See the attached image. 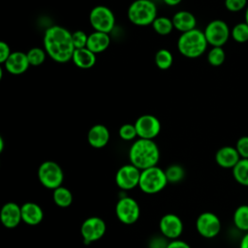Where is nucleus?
I'll use <instances>...</instances> for the list:
<instances>
[{
    "instance_id": "obj_1",
    "label": "nucleus",
    "mask_w": 248,
    "mask_h": 248,
    "mask_svg": "<svg viewBox=\"0 0 248 248\" xmlns=\"http://www.w3.org/2000/svg\"><path fill=\"white\" fill-rule=\"evenodd\" d=\"M44 48L49 58L57 63H67L72 60L75 46L72 33L60 25L46 28L44 34Z\"/></svg>"
},
{
    "instance_id": "obj_2",
    "label": "nucleus",
    "mask_w": 248,
    "mask_h": 248,
    "mask_svg": "<svg viewBox=\"0 0 248 248\" xmlns=\"http://www.w3.org/2000/svg\"><path fill=\"white\" fill-rule=\"evenodd\" d=\"M128 156L130 163L142 170L157 166L160 150L154 140L138 139L130 146Z\"/></svg>"
},
{
    "instance_id": "obj_3",
    "label": "nucleus",
    "mask_w": 248,
    "mask_h": 248,
    "mask_svg": "<svg viewBox=\"0 0 248 248\" xmlns=\"http://www.w3.org/2000/svg\"><path fill=\"white\" fill-rule=\"evenodd\" d=\"M207 46L203 31L198 28L181 33L177 40L178 51L187 58L200 57L205 52Z\"/></svg>"
},
{
    "instance_id": "obj_4",
    "label": "nucleus",
    "mask_w": 248,
    "mask_h": 248,
    "mask_svg": "<svg viewBox=\"0 0 248 248\" xmlns=\"http://www.w3.org/2000/svg\"><path fill=\"white\" fill-rule=\"evenodd\" d=\"M127 16L134 25H151L158 16L157 6L152 0H135L128 8Z\"/></svg>"
},
{
    "instance_id": "obj_5",
    "label": "nucleus",
    "mask_w": 248,
    "mask_h": 248,
    "mask_svg": "<svg viewBox=\"0 0 248 248\" xmlns=\"http://www.w3.org/2000/svg\"><path fill=\"white\" fill-rule=\"evenodd\" d=\"M168 183L165 170L158 166L140 171L139 187L145 194H157L161 192Z\"/></svg>"
},
{
    "instance_id": "obj_6",
    "label": "nucleus",
    "mask_w": 248,
    "mask_h": 248,
    "mask_svg": "<svg viewBox=\"0 0 248 248\" xmlns=\"http://www.w3.org/2000/svg\"><path fill=\"white\" fill-rule=\"evenodd\" d=\"M38 178L45 188L54 190L62 186L64 181V172L59 164L54 161L47 160L39 166Z\"/></svg>"
},
{
    "instance_id": "obj_7",
    "label": "nucleus",
    "mask_w": 248,
    "mask_h": 248,
    "mask_svg": "<svg viewBox=\"0 0 248 248\" xmlns=\"http://www.w3.org/2000/svg\"><path fill=\"white\" fill-rule=\"evenodd\" d=\"M89 23L94 31L109 34L115 26V16L113 12L107 6H95L89 13Z\"/></svg>"
},
{
    "instance_id": "obj_8",
    "label": "nucleus",
    "mask_w": 248,
    "mask_h": 248,
    "mask_svg": "<svg viewBox=\"0 0 248 248\" xmlns=\"http://www.w3.org/2000/svg\"><path fill=\"white\" fill-rule=\"evenodd\" d=\"M205 39L211 46H223L231 36V29L222 19H213L203 30Z\"/></svg>"
},
{
    "instance_id": "obj_9",
    "label": "nucleus",
    "mask_w": 248,
    "mask_h": 248,
    "mask_svg": "<svg viewBox=\"0 0 248 248\" xmlns=\"http://www.w3.org/2000/svg\"><path fill=\"white\" fill-rule=\"evenodd\" d=\"M115 214L121 223L132 225L139 220L140 207L135 199L131 197H123L116 202Z\"/></svg>"
},
{
    "instance_id": "obj_10",
    "label": "nucleus",
    "mask_w": 248,
    "mask_h": 248,
    "mask_svg": "<svg viewBox=\"0 0 248 248\" xmlns=\"http://www.w3.org/2000/svg\"><path fill=\"white\" fill-rule=\"evenodd\" d=\"M221 221L213 212H202L196 220L197 232L204 238H213L217 236L221 231Z\"/></svg>"
},
{
    "instance_id": "obj_11",
    "label": "nucleus",
    "mask_w": 248,
    "mask_h": 248,
    "mask_svg": "<svg viewBox=\"0 0 248 248\" xmlns=\"http://www.w3.org/2000/svg\"><path fill=\"white\" fill-rule=\"evenodd\" d=\"M107 231L105 221L98 216L86 218L80 226V234L85 243H92L101 239Z\"/></svg>"
},
{
    "instance_id": "obj_12",
    "label": "nucleus",
    "mask_w": 248,
    "mask_h": 248,
    "mask_svg": "<svg viewBox=\"0 0 248 248\" xmlns=\"http://www.w3.org/2000/svg\"><path fill=\"white\" fill-rule=\"evenodd\" d=\"M134 124L139 139L154 140L161 132V122L153 114H142L137 118Z\"/></svg>"
},
{
    "instance_id": "obj_13",
    "label": "nucleus",
    "mask_w": 248,
    "mask_h": 248,
    "mask_svg": "<svg viewBox=\"0 0 248 248\" xmlns=\"http://www.w3.org/2000/svg\"><path fill=\"white\" fill-rule=\"evenodd\" d=\"M140 170L135 167L134 165L126 164L121 166L115 174V183L116 185L124 191L132 190L136 187H139Z\"/></svg>"
},
{
    "instance_id": "obj_14",
    "label": "nucleus",
    "mask_w": 248,
    "mask_h": 248,
    "mask_svg": "<svg viewBox=\"0 0 248 248\" xmlns=\"http://www.w3.org/2000/svg\"><path fill=\"white\" fill-rule=\"evenodd\" d=\"M159 230L164 237L170 240L177 239L183 232V222L176 214L168 213L161 217Z\"/></svg>"
},
{
    "instance_id": "obj_15",
    "label": "nucleus",
    "mask_w": 248,
    "mask_h": 248,
    "mask_svg": "<svg viewBox=\"0 0 248 248\" xmlns=\"http://www.w3.org/2000/svg\"><path fill=\"white\" fill-rule=\"evenodd\" d=\"M22 221L21 206L15 202L4 203L0 209V222L7 229H14Z\"/></svg>"
},
{
    "instance_id": "obj_16",
    "label": "nucleus",
    "mask_w": 248,
    "mask_h": 248,
    "mask_svg": "<svg viewBox=\"0 0 248 248\" xmlns=\"http://www.w3.org/2000/svg\"><path fill=\"white\" fill-rule=\"evenodd\" d=\"M3 65L8 73H10L11 75L18 76L24 74L28 70L30 63L25 52L16 50L11 53V55Z\"/></svg>"
},
{
    "instance_id": "obj_17",
    "label": "nucleus",
    "mask_w": 248,
    "mask_h": 248,
    "mask_svg": "<svg viewBox=\"0 0 248 248\" xmlns=\"http://www.w3.org/2000/svg\"><path fill=\"white\" fill-rule=\"evenodd\" d=\"M109 139V130L103 124H95L88 130L87 141L93 148L100 149L105 147L108 143Z\"/></svg>"
},
{
    "instance_id": "obj_18",
    "label": "nucleus",
    "mask_w": 248,
    "mask_h": 248,
    "mask_svg": "<svg viewBox=\"0 0 248 248\" xmlns=\"http://www.w3.org/2000/svg\"><path fill=\"white\" fill-rule=\"evenodd\" d=\"M240 159L236 148L230 145L222 146L215 154L217 165L223 169H232Z\"/></svg>"
},
{
    "instance_id": "obj_19",
    "label": "nucleus",
    "mask_w": 248,
    "mask_h": 248,
    "mask_svg": "<svg viewBox=\"0 0 248 248\" xmlns=\"http://www.w3.org/2000/svg\"><path fill=\"white\" fill-rule=\"evenodd\" d=\"M21 206L22 222L29 226L39 225L44 218L42 207L34 202H26Z\"/></svg>"
},
{
    "instance_id": "obj_20",
    "label": "nucleus",
    "mask_w": 248,
    "mask_h": 248,
    "mask_svg": "<svg viewBox=\"0 0 248 248\" xmlns=\"http://www.w3.org/2000/svg\"><path fill=\"white\" fill-rule=\"evenodd\" d=\"M175 30L184 33L197 28V19L194 14L188 11H178L171 17Z\"/></svg>"
},
{
    "instance_id": "obj_21",
    "label": "nucleus",
    "mask_w": 248,
    "mask_h": 248,
    "mask_svg": "<svg viewBox=\"0 0 248 248\" xmlns=\"http://www.w3.org/2000/svg\"><path fill=\"white\" fill-rule=\"evenodd\" d=\"M109 44H110L109 34L99 32V31H93L88 35L86 47L89 50H91L93 53L98 54L107 50L108 47L109 46Z\"/></svg>"
},
{
    "instance_id": "obj_22",
    "label": "nucleus",
    "mask_w": 248,
    "mask_h": 248,
    "mask_svg": "<svg viewBox=\"0 0 248 248\" xmlns=\"http://www.w3.org/2000/svg\"><path fill=\"white\" fill-rule=\"evenodd\" d=\"M96 54L89 50L87 47L77 48L74 51L72 61L79 69L88 70L96 64Z\"/></svg>"
},
{
    "instance_id": "obj_23",
    "label": "nucleus",
    "mask_w": 248,
    "mask_h": 248,
    "mask_svg": "<svg viewBox=\"0 0 248 248\" xmlns=\"http://www.w3.org/2000/svg\"><path fill=\"white\" fill-rule=\"evenodd\" d=\"M52 200L57 206L65 208L72 204L73 194L68 188H66L64 186H60L53 190Z\"/></svg>"
},
{
    "instance_id": "obj_24",
    "label": "nucleus",
    "mask_w": 248,
    "mask_h": 248,
    "mask_svg": "<svg viewBox=\"0 0 248 248\" xmlns=\"http://www.w3.org/2000/svg\"><path fill=\"white\" fill-rule=\"evenodd\" d=\"M232 170L234 180L242 186H248V159L241 158Z\"/></svg>"
},
{
    "instance_id": "obj_25",
    "label": "nucleus",
    "mask_w": 248,
    "mask_h": 248,
    "mask_svg": "<svg viewBox=\"0 0 248 248\" xmlns=\"http://www.w3.org/2000/svg\"><path fill=\"white\" fill-rule=\"evenodd\" d=\"M234 226L242 231L248 232V204L239 205L233 212L232 216Z\"/></svg>"
},
{
    "instance_id": "obj_26",
    "label": "nucleus",
    "mask_w": 248,
    "mask_h": 248,
    "mask_svg": "<svg viewBox=\"0 0 248 248\" xmlns=\"http://www.w3.org/2000/svg\"><path fill=\"white\" fill-rule=\"evenodd\" d=\"M151 26L153 30L161 36H167L174 29L171 18L168 16H157Z\"/></svg>"
},
{
    "instance_id": "obj_27",
    "label": "nucleus",
    "mask_w": 248,
    "mask_h": 248,
    "mask_svg": "<svg viewBox=\"0 0 248 248\" xmlns=\"http://www.w3.org/2000/svg\"><path fill=\"white\" fill-rule=\"evenodd\" d=\"M154 62L157 68H159L160 70H168L171 67L173 62L172 53L167 48H160L155 53Z\"/></svg>"
},
{
    "instance_id": "obj_28",
    "label": "nucleus",
    "mask_w": 248,
    "mask_h": 248,
    "mask_svg": "<svg viewBox=\"0 0 248 248\" xmlns=\"http://www.w3.org/2000/svg\"><path fill=\"white\" fill-rule=\"evenodd\" d=\"M166 176L169 183H177L180 182L185 176V170L182 166L178 164H173L169 166L166 170Z\"/></svg>"
},
{
    "instance_id": "obj_29",
    "label": "nucleus",
    "mask_w": 248,
    "mask_h": 248,
    "mask_svg": "<svg viewBox=\"0 0 248 248\" xmlns=\"http://www.w3.org/2000/svg\"><path fill=\"white\" fill-rule=\"evenodd\" d=\"M26 54H27L30 66H35V67L42 65L47 56L45 48L38 47V46L30 48L26 52Z\"/></svg>"
},
{
    "instance_id": "obj_30",
    "label": "nucleus",
    "mask_w": 248,
    "mask_h": 248,
    "mask_svg": "<svg viewBox=\"0 0 248 248\" xmlns=\"http://www.w3.org/2000/svg\"><path fill=\"white\" fill-rule=\"evenodd\" d=\"M226 59V53L223 46H212L207 53V61L213 67L221 66Z\"/></svg>"
},
{
    "instance_id": "obj_31",
    "label": "nucleus",
    "mask_w": 248,
    "mask_h": 248,
    "mask_svg": "<svg viewBox=\"0 0 248 248\" xmlns=\"http://www.w3.org/2000/svg\"><path fill=\"white\" fill-rule=\"evenodd\" d=\"M231 36L236 43L248 42V24L245 21L235 24L231 30Z\"/></svg>"
},
{
    "instance_id": "obj_32",
    "label": "nucleus",
    "mask_w": 248,
    "mask_h": 248,
    "mask_svg": "<svg viewBox=\"0 0 248 248\" xmlns=\"http://www.w3.org/2000/svg\"><path fill=\"white\" fill-rule=\"evenodd\" d=\"M118 135H119V138L125 141L134 140L138 137V133H137L135 124L125 123L123 125H121L118 130Z\"/></svg>"
},
{
    "instance_id": "obj_33",
    "label": "nucleus",
    "mask_w": 248,
    "mask_h": 248,
    "mask_svg": "<svg viewBox=\"0 0 248 248\" xmlns=\"http://www.w3.org/2000/svg\"><path fill=\"white\" fill-rule=\"evenodd\" d=\"M72 40L75 48H83L86 47L88 35L82 30H77L72 33Z\"/></svg>"
},
{
    "instance_id": "obj_34",
    "label": "nucleus",
    "mask_w": 248,
    "mask_h": 248,
    "mask_svg": "<svg viewBox=\"0 0 248 248\" xmlns=\"http://www.w3.org/2000/svg\"><path fill=\"white\" fill-rule=\"evenodd\" d=\"M247 0H225V7L232 13H237L246 9Z\"/></svg>"
},
{
    "instance_id": "obj_35",
    "label": "nucleus",
    "mask_w": 248,
    "mask_h": 248,
    "mask_svg": "<svg viewBox=\"0 0 248 248\" xmlns=\"http://www.w3.org/2000/svg\"><path fill=\"white\" fill-rule=\"evenodd\" d=\"M240 156V158L248 159V136L240 137L234 146Z\"/></svg>"
},
{
    "instance_id": "obj_36",
    "label": "nucleus",
    "mask_w": 248,
    "mask_h": 248,
    "mask_svg": "<svg viewBox=\"0 0 248 248\" xmlns=\"http://www.w3.org/2000/svg\"><path fill=\"white\" fill-rule=\"evenodd\" d=\"M12 52L13 51L11 50V47L8 45V43L1 41L0 42V63L4 64Z\"/></svg>"
},
{
    "instance_id": "obj_37",
    "label": "nucleus",
    "mask_w": 248,
    "mask_h": 248,
    "mask_svg": "<svg viewBox=\"0 0 248 248\" xmlns=\"http://www.w3.org/2000/svg\"><path fill=\"white\" fill-rule=\"evenodd\" d=\"M166 248H191V246L186 241L177 238L169 241Z\"/></svg>"
},
{
    "instance_id": "obj_38",
    "label": "nucleus",
    "mask_w": 248,
    "mask_h": 248,
    "mask_svg": "<svg viewBox=\"0 0 248 248\" xmlns=\"http://www.w3.org/2000/svg\"><path fill=\"white\" fill-rule=\"evenodd\" d=\"M166 237L161 238V237H156L155 239H153L150 243V248H166L168 243L167 241H163L165 240Z\"/></svg>"
},
{
    "instance_id": "obj_39",
    "label": "nucleus",
    "mask_w": 248,
    "mask_h": 248,
    "mask_svg": "<svg viewBox=\"0 0 248 248\" xmlns=\"http://www.w3.org/2000/svg\"><path fill=\"white\" fill-rule=\"evenodd\" d=\"M239 248H248V232L241 238Z\"/></svg>"
},
{
    "instance_id": "obj_40",
    "label": "nucleus",
    "mask_w": 248,
    "mask_h": 248,
    "mask_svg": "<svg viewBox=\"0 0 248 248\" xmlns=\"http://www.w3.org/2000/svg\"><path fill=\"white\" fill-rule=\"evenodd\" d=\"M182 0H163V2L167 5V6H170V7H175L177 6L178 4L181 3Z\"/></svg>"
},
{
    "instance_id": "obj_41",
    "label": "nucleus",
    "mask_w": 248,
    "mask_h": 248,
    "mask_svg": "<svg viewBox=\"0 0 248 248\" xmlns=\"http://www.w3.org/2000/svg\"><path fill=\"white\" fill-rule=\"evenodd\" d=\"M4 149V140L2 137H0V152H2Z\"/></svg>"
},
{
    "instance_id": "obj_42",
    "label": "nucleus",
    "mask_w": 248,
    "mask_h": 248,
    "mask_svg": "<svg viewBox=\"0 0 248 248\" xmlns=\"http://www.w3.org/2000/svg\"><path fill=\"white\" fill-rule=\"evenodd\" d=\"M244 18H245V22L248 24V6L245 9V15H244Z\"/></svg>"
}]
</instances>
